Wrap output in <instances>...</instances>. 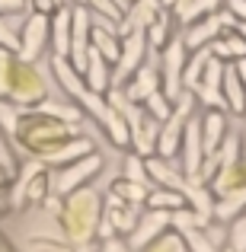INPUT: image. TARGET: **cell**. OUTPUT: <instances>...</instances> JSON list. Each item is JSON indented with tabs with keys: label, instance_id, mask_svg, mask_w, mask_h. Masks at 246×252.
I'll return each mask as SVG.
<instances>
[{
	"label": "cell",
	"instance_id": "obj_29",
	"mask_svg": "<svg viewBox=\"0 0 246 252\" xmlns=\"http://www.w3.org/2000/svg\"><path fill=\"white\" fill-rule=\"evenodd\" d=\"M122 179H128V182H138L144 185V189H150V176H147V163H144L141 154H128L122 163Z\"/></svg>",
	"mask_w": 246,
	"mask_h": 252
},
{
	"label": "cell",
	"instance_id": "obj_7",
	"mask_svg": "<svg viewBox=\"0 0 246 252\" xmlns=\"http://www.w3.org/2000/svg\"><path fill=\"white\" fill-rule=\"evenodd\" d=\"M234 23L237 19L230 16V13H211V16H205V19H195V23L182 26V42H185L189 51L208 48L217 35H224L227 29H234Z\"/></svg>",
	"mask_w": 246,
	"mask_h": 252
},
{
	"label": "cell",
	"instance_id": "obj_4",
	"mask_svg": "<svg viewBox=\"0 0 246 252\" xmlns=\"http://www.w3.org/2000/svg\"><path fill=\"white\" fill-rule=\"evenodd\" d=\"M45 93H48V83L29 61H13L10 93H6V99L13 105H35L45 99Z\"/></svg>",
	"mask_w": 246,
	"mask_h": 252
},
{
	"label": "cell",
	"instance_id": "obj_18",
	"mask_svg": "<svg viewBox=\"0 0 246 252\" xmlns=\"http://www.w3.org/2000/svg\"><path fill=\"white\" fill-rule=\"evenodd\" d=\"M48 42H51V58H70V6L68 3L51 13Z\"/></svg>",
	"mask_w": 246,
	"mask_h": 252
},
{
	"label": "cell",
	"instance_id": "obj_31",
	"mask_svg": "<svg viewBox=\"0 0 246 252\" xmlns=\"http://www.w3.org/2000/svg\"><path fill=\"white\" fill-rule=\"evenodd\" d=\"M109 191H115V195L122 198V201H128V204H144L150 189H144V185H138V182H128V179H118Z\"/></svg>",
	"mask_w": 246,
	"mask_h": 252
},
{
	"label": "cell",
	"instance_id": "obj_20",
	"mask_svg": "<svg viewBox=\"0 0 246 252\" xmlns=\"http://www.w3.org/2000/svg\"><path fill=\"white\" fill-rule=\"evenodd\" d=\"M224 134H227V118H224L221 109H208L202 115V147H205V157L214 154L221 147Z\"/></svg>",
	"mask_w": 246,
	"mask_h": 252
},
{
	"label": "cell",
	"instance_id": "obj_43",
	"mask_svg": "<svg viewBox=\"0 0 246 252\" xmlns=\"http://www.w3.org/2000/svg\"><path fill=\"white\" fill-rule=\"evenodd\" d=\"M176 3H182V0H163V6H166V10H173Z\"/></svg>",
	"mask_w": 246,
	"mask_h": 252
},
{
	"label": "cell",
	"instance_id": "obj_3",
	"mask_svg": "<svg viewBox=\"0 0 246 252\" xmlns=\"http://www.w3.org/2000/svg\"><path fill=\"white\" fill-rule=\"evenodd\" d=\"M99 169H103V154L93 150V154L80 157V160L61 166L55 176H48V191H51V195H70V191L83 189V185L90 182Z\"/></svg>",
	"mask_w": 246,
	"mask_h": 252
},
{
	"label": "cell",
	"instance_id": "obj_19",
	"mask_svg": "<svg viewBox=\"0 0 246 252\" xmlns=\"http://www.w3.org/2000/svg\"><path fill=\"white\" fill-rule=\"evenodd\" d=\"M86 154H93V141L83 137V134H74L64 144H58L55 150H48V154L42 157V163H48V166H68V163L80 160V157H86Z\"/></svg>",
	"mask_w": 246,
	"mask_h": 252
},
{
	"label": "cell",
	"instance_id": "obj_39",
	"mask_svg": "<svg viewBox=\"0 0 246 252\" xmlns=\"http://www.w3.org/2000/svg\"><path fill=\"white\" fill-rule=\"evenodd\" d=\"M26 6V0H0V16H13Z\"/></svg>",
	"mask_w": 246,
	"mask_h": 252
},
{
	"label": "cell",
	"instance_id": "obj_35",
	"mask_svg": "<svg viewBox=\"0 0 246 252\" xmlns=\"http://www.w3.org/2000/svg\"><path fill=\"white\" fill-rule=\"evenodd\" d=\"M13 51H3L0 48V99H6V93H10V74H13Z\"/></svg>",
	"mask_w": 246,
	"mask_h": 252
},
{
	"label": "cell",
	"instance_id": "obj_42",
	"mask_svg": "<svg viewBox=\"0 0 246 252\" xmlns=\"http://www.w3.org/2000/svg\"><path fill=\"white\" fill-rule=\"evenodd\" d=\"M234 64V70H237V77H240V83L246 86V58H240V61H230Z\"/></svg>",
	"mask_w": 246,
	"mask_h": 252
},
{
	"label": "cell",
	"instance_id": "obj_23",
	"mask_svg": "<svg viewBox=\"0 0 246 252\" xmlns=\"http://www.w3.org/2000/svg\"><path fill=\"white\" fill-rule=\"evenodd\" d=\"M221 93H224V99H227V109L237 112V115H243V109H246V86L240 83V77H237L234 64H224Z\"/></svg>",
	"mask_w": 246,
	"mask_h": 252
},
{
	"label": "cell",
	"instance_id": "obj_12",
	"mask_svg": "<svg viewBox=\"0 0 246 252\" xmlns=\"http://www.w3.org/2000/svg\"><path fill=\"white\" fill-rule=\"evenodd\" d=\"M166 227H170V211H154V208L141 211V217H138V227L131 230V236H128L131 252H144L147 246H154V240L163 233Z\"/></svg>",
	"mask_w": 246,
	"mask_h": 252
},
{
	"label": "cell",
	"instance_id": "obj_45",
	"mask_svg": "<svg viewBox=\"0 0 246 252\" xmlns=\"http://www.w3.org/2000/svg\"><path fill=\"white\" fill-rule=\"evenodd\" d=\"M55 3H58V6H64V3H68V0H55Z\"/></svg>",
	"mask_w": 246,
	"mask_h": 252
},
{
	"label": "cell",
	"instance_id": "obj_16",
	"mask_svg": "<svg viewBox=\"0 0 246 252\" xmlns=\"http://www.w3.org/2000/svg\"><path fill=\"white\" fill-rule=\"evenodd\" d=\"M80 77H83L86 90L99 93V96H105V93L112 90V64L105 61L93 45H90V51H86V67H83Z\"/></svg>",
	"mask_w": 246,
	"mask_h": 252
},
{
	"label": "cell",
	"instance_id": "obj_2",
	"mask_svg": "<svg viewBox=\"0 0 246 252\" xmlns=\"http://www.w3.org/2000/svg\"><path fill=\"white\" fill-rule=\"evenodd\" d=\"M23 131V150L26 154H35V157H45L48 150H55L58 144H64L68 137H74L77 134V125H68V122H61V118H55V115H45V112H38V109H32L29 112V122H23L16 128V134ZM13 134V137H16Z\"/></svg>",
	"mask_w": 246,
	"mask_h": 252
},
{
	"label": "cell",
	"instance_id": "obj_27",
	"mask_svg": "<svg viewBox=\"0 0 246 252\" xmlns=\"http://www.w3.org/2000/svg\"><path fill=\"white\" fill-rule=\"evenodd\" d=\"M211 61V51L208 48H195L192 58H185V70H182V90H195L198 80L205 74V64Z\"/></svg>",
	"mask_w": 246,
	"mask_h": 252
},
{
	"label": "cell",
	"instance_id": "obj_5",
	"mask_svg": "<svg viewBox=\"0 0 246 252\" xmlns=\"http://www.w3.org/2000/svg\"><path fill=\"white\" fill-rule=\"evenodd\" d=\"M163 55H160V90L170 99H176L182 93V70H185V58H189V48H185L182 35H173L170 42L163 45Z\"/></svg>",
	"mask_w": 246,
	"mask_h": 252
},
{
	"label": "cell",
	"instance_id": "obj_14",
	"mask_svg": "<svg viewBox=\"0 0 246 252\" xmlns=\"http://www.w3.org/2000/svg\"><path fill=\"white\" fill-rule=\"evenodd\" d=\"M122 90H125V96H128L131 102H144L150 93H157L160 90V67H157V61L154 64L144 61L141 67L128 77V83H125Z\"/></svg>",
	"mask_w": 246,
	"mask_h": 252
},
{
	"label": "cell",
	"instance_id": "obj_1",
	"mask_svg": "<svg viewBox=\"0 0 246 252\" xmlns=\"http://www.w3.org/2000/svg\"><path fill=\"white\" fill-rule=\"evenodd\" d=\"M99 217H103V211H99V191H93V189L83 185V189H77V191L68 195L61 220H64V230H68V240H74L77 249L90 246V236L96 233Z\"/></svg>",
	"mask_w": 246,
	"mask_h": 252
},
{
	"label": "cell",
	"instance_id": "obj_8",
	"mask_svg": "<svg viewBox=\"0 0 246 252\" xmlns=\"http://www.w3.org/2000/svg\"><path fill=\"white\" fill-rule=\"evenodd\" d=\"M48 32H51V16H42V13H29L23 19V29H19V61L35 64L38 55L48 45Z\"/></svg>",
	"mask_w": 246,
	"mask_h": 252
},
{
	"label": "cell",
	"instance_id": "obj_33",
	"mask_svg": "<svg viewBox=\"0 0 246 252\" xmlns=\"http://www.w3.org/2000/svg\"><path fill=\"white\" fill-rule=\"evenodd\" d=\"M227 246L237 252H246V217L243 214L227 223Z\"/></svg>",
	"mask_w": 246,
	"mask_h": 252
},
{
	"label": "cell",
	"instance_id": "obj_13",
	"mask_svg": "<svg viewBox=\"0 0 246 252\" xmlns=\"http://www.w3.org/2000/svg\"><path fill=\"white\" fill-rule=\"evenodd\" d=\"M163 10V0H135L125 10V16L118 19V35H131V32H144Z\"/></svg>",
	"mask_w": 246,
	"mask_h": 252
},
{
	"label": "cell",
	"instance_id": "obj_11",
	"mask_svg": "<svg viewBox=\"0 0 246 252\" xmlns=\"http://www.w3.org/2000/svg\"><path fill=\"white\" fill-rule=\"evenodd\" d=\"M221 77H224V61H217V58L211 55V61L205 64L202 80H198V86L192 90L195 93V102L208 105V109L227 112V99H224V93H221Z\"/></svg>",
	"mask_w": 246,
	"mask_h": 252
},
{
	"label": "cell",
	"instance_id": "obj_28",
	"mask_svg": "<svg viewBox=\"0 0 246 252\" xmlns=\"http://www.w3.org/2000/svg\"><path fill=\"white\" fill-rule=\"evenodd\" d=\"M147 208H154V211H179V208H185V195L182 191H173V189H154V191H147Z\"/></svg>",
	"mask_w": 246,
	"mask_h": 252
},
{
	"label": "cell",
	"instance_id": "obj_25",
	"mask_svg": "<svg viewBox=\"0 0 246 252\" xmlns=\"http://www.w3.org/2000/svg\"><path fill=\"white\" fill-rule=\"evenodd\" d=\"M51 70H55V80L61 83V90L68 93L70 99H77V96H80V93L86 90L83 77L74 70V64H70L68 58H51Z\"/></svg>",
	"mask_w": 246,
	"mask_h": 252
},
{
	"label": "cell",
	"instance_id": "obj_32",
	"mask_svg": "<svg viewBox=\"0 0 246 252\" xmlns=\"http://www.w3.org/2000/svg\"><path fill=\"white\" fill-rule=\"evenodd\" d=\"M19 29H23V23L13 26L10 16H0V48L3 51H13V55L19 51Z\"/></svg>",
	"mask_w": 246,
	"mask_h": 252
},
{
	"label": "cell",
	"instance_id": "obj_17",
	"mask_svg": "<svg viewBox=\"0 0 246 252\" xmlns=\"http://www.w3.org/2000/svg\"><path fill=\"white\" fill-rule=\"evenodd\" d=\"M144 163H147V176L150 182H157L160 189H173V191H182L185 185V176L182 169L176 166V160H163V157H144Z\"/></svg>",
	"mask_w": 246,
	"mask_h": 252
},
{
	"label": "cell",
	"instance_id": "obj_40",
	"mask_svg": "<svg viewBox=\"0 0 246 252\" xmlns=\"http://www.w3.org/2000/svg\"><path fill=\"white\" fill-rule=\"evenodd\" d=\"M58 10L55 0H32V13H42V16H51Z\"/></svg>",
	"mask_w": 246,
	"mask_h": 252
},
{
	"label": "cell",
	"instance_id": "obj_24",
	"mask_svg": "<svg viewBox=\"0 0 246 252\" xmlns=\"http://www.w3.org/2000/svg\"><path fill=\"white\" fill-rule=\"evenodd\" d=\"M246 211V185L243 189H234L227 195H217L214 201V220L217 223H230L234 217H240Z\"/></svg>",
	"mask_w": 246,
	"mask_h": 252
},
{
	"label": "cell",
	"instance_id": "obj_15",
	"mask_svg": "<svg viewBox=\"0 0 246 252\" xmlns=\"http://www.w3.org/2000/svg\"><path fill=\"white\" fill-rule=\"evenodd\" d=\"M189 118L179 115V112L173 109V115L166 118V122H160V134H157V157H163V160H176L179 144H182V131H185V122H189Z\"/></svg>",
	"mask_w": 246,
	"mask_h": 252
},
{
	"label": "cell",
	"instance_id": "obj_36",
	"mask_svg": "<svg viewBox=\"0 0 246 252\" xmlns=\"http://www.w3.org/2000/svg\"><path fill=\"white\" fill-rule=\"evenodd\" d=\"M0 176H16V160H13L3 134H0Z\"/></svg>",
	"mask_w": 246,
	"mask_h": 252
},
{
	"label": "cell",
	"instance_id": "obj_37",
	"mask_svg": "<svg viewBox=\"0 0 246 252\" xmlns=\"http://www.w3.org/2000/svg\"><path fill=\"white\" fill-rule=\"evenodd\" d=\"M86 3L93 6L96 13H103V16H109V19H122V10L115 6V0H86Z\"/></svg>",
	"mask_w": 246,
	"mask_h": 252
},
{
	"label": "cell",
	"instance_id": "obj_30",
	"mask_svg": "<svg viewBox=\"0 0 246 252\" xmlns=\"http://www.w3.org/2000/svg\"><path fill=\"white\" fill-rule=\"evenodd\" d=\"M144 112H147L150 118H157V122H166V118L173 115V99L166 96L163 90H157V93H150L147 99H144Z\"/></svg>",
	"mask_w": 246,
	"mask_h": 252
},
{
	"label": "cell",
	"instance_id": "obj_6",
	"mask_svg": "<svg viewBox=\"0 0 246 252\" xmlns=\"http://www.w3.org/2000/svg\"><path fill=\"white\" fill-rule=\"evenodd\" d=\"M150 55V45L144 32H131V35L122 38V51H118V61L112 64V86H125L128 77L147 61Z\"/></svg>",
	"mask_w": 246,
	"mask_h": 252
},
{
	"label": "cell",
	"instance_id": "obj_21",
	"mask_svg": "<svg viewBox=\"0 0 246 252\" xmlns=\"http://www.w3.org/2000/svg\"><path fill=\"white\" fill-rule=\"evenodd\" d=\"M208 51L217 58V61H224V64L240 61V58H246V38H240L234 29H227L224 35H217L214 42L208 45Z\"/></svg>",
	"mask_w": 246,
	"mask_h": 252
},
{
	"label": "cell",
	"instance_id": "obj_47",
	"mask_svg": "<svg viewBox=\"0 0 246 252\" xmlns=\"http://www.w3.org/2000/svg\"><path fill=\"white\" fill-rule=\"evenodd\" d=\"M243 115H246V109H243Z\"/></svg>",
	"mask_w": 246,
	"mask_h": 252
},
{
	"label": "cell",
	"instance_id": "obj_26",
	"mask_svg": "<svg viewBox=\"0 0 246 252\" xmlns=\"http://www.w3.org/2000/svg\"><path fill=\"white\" fill-rule=\"evenodd\" d=\"M144 35H147V45H150V51H160L166 42L173 38V10H160V16L154 19V23L144 29Z\"/></svg>",
	"mask_w": 246,
	"mask_h": 252
},
{
	"label": "cell",
	"instance_id": "obj_44",
	"mask_svg": "<svg viewBox=\"0 0 246 252\" xmlns=\"http://www.w3.org/2000/svg\"><path fill=\"white\" fill-rule=\"evenodd\" d=\"M221 252H237V249H230V246H224V249H221Z\"/></svg>",
	"mask_w": 246,
	"mask_h": 252
},
{
	"label": "cell",
	"instance_id": "obj_41",
	"mask_svg": "<svg viewBox=\"0 0 246 252\" xmlns=\"http://www.w3.org/2000/svg\"><path fill=\"white\" fill-rule=\"evenodd\" d=\"M103 252H131V246L122 243L118 236H112V240H103Z\"/></svg>",
	"mask_w": 246,
	"mask_h": 252
},
{
	"label": "cell",
	"instance_id": "obj_46",
	"mask_svg": "<svg viewBox=\"0 0 246 252\" xmlns=\"http://www.w3.org/2000/svg\"><path fill=\"white\" fill-rule=\"evenodd\" d=\"M74 3H83V6H86V0H74Z\"/></svg>",
	"mask_w": 246,
	"mask_h": 252
},
{
	"label": "cell",
	"instance_id": "obj_10",
	"mask_svg": "<svg viewBox=\"0 0 246 252\" xmlns=\"http://www.w3.org/2000/svg\"><path fill=\"white\" fill-rule=\"evenodd\" d=\"M179 169L185 179H195L205 160V147H202V118H189L182 131V144H179Z\"/></svg>",
	"mask_w": 246,
	"mask_h": 252
},
{
	"label": "cell",
	"instance_id": "obj_34",
	"mask_svg": "<svg viewBox=\"0 0 246 252\" xmlns=\"http://www.w3.org/2000/svg\"><path fill=\"white\" fill-rule=\"evenodd\" d=\"M179 236H182V243L192 252H217V246L205 236V230H185V233H179Z\"/></svg>",
	"mask_w": 246,
	"mask_h": 252
},
{
	"label": "cell",
	"instance_id": "obj_22",
	"mask_svg": "<svg viewBox=\"0 0 246 252\" xmlns=\"http://www.w3.org/2000/svg\"><path fill=\"white\" fill-rule=\"evenodd\" d=\"M217 10H221V0H182V3L173 6V19H176L179 26H189V23L205 19Z\"/></svg>",
	"mask_w": 246,
	"mask_h": 252
},
{
	"label": "cell",
	"instance_id": "obj_38",
	"mask_svg": "<svg viewBox=\"0 0 246 252\" xmlns=\"http://www.w3.org/2000/svg\"><path fill=\"white\" fill-rule=\"evenodd\" d=\"M227 13L234 19H240V23H246V0H227Z\"/></svg>",
	"mask_w": 246,
	"mask_h": 252
},
{
	"label": "cell",
	"instance_id": "obj_9",
	"mask_svg": "<svg viewBox=\"0 0 246 252\" xmlns=\"http://www.w3.org/2000/svg\"><path fill=\"white\" fill-rule=\"evenodd\" d=\"M90 10L83 3H74L70 6V58L68 61L74 64L77 74H83L86 67V51H90Z\"/></svg>",
	"mask_w": 246,
	"mask_h": 252
}]
</instances>
